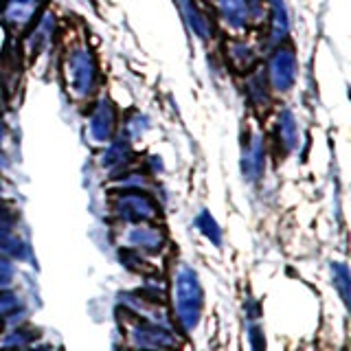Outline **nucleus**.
Returning a JSON list of instances; mask_svg holds the SVG:
<instances>
[{
	"label": "nucleus",
	"instance_id": "f257e3e1",
	"mask_svg": "<svg viewBox=\"0 0 351 351\" xmlns=\"http://www.w3.org/2000/svg\"><path fill=\"white\" fill-rule=\"evenodd\" d=\"M62 80L75 99H95L101 84L99 62L86 42H73L62 55Z\"/></svg>",
	"mask_w": 351,
	"mask_h": 351
},
{
	"label": "nucleus",
	"instance_id": "f03ea898",
	"mask_svg": "<svg viewBox=\"0 0 351 351\" xmlns=\"http://www.w3.org/2000/svg\"><path fill=\"white\" fill-rule=\"evenodd\" d=\"M176 321L184 332H193L202 318L204 290L197 279V272L191 266H182L176 274Z\"/></svg>",
	"mask_w": 351,
	"mask_h": 351
},
{
	"label": "nucleus",
	"instance_id": "7ed1b4c3",
	"mask_svg": "<svg viewBox=\"0 0 351 351\" xmlns=\"http://www.w3.org/2000/svg\"><path fill=\"white\" fill-rule=\"evenodd\" d=\"M261 71L272 95L290 93L296 80H299V60H296L292 44L283 42L279 47H274L266 62V69H261Z\"/></svg>",
	"mask_w": 351,
	"mask_h": 351
},
{
	"label": "nucleus",
	"instance_id": "20e7f679",
	"mask_svg": "<svg viewBox=\"0 0 351 351\" xmlns=\"http://www.w3.org/2000/svg\"><path fill=\"white\" fill-rule=\"evenodd\" d=\"M114 215L125 224H149L158 217V204L141 189H125L114 197Z\"/></svg>",
	"mask_w": 351,
	"mask_h": 351
},
{
	"label": "nucleus",
	"instance_id": "39448f33",
	"mask_svg": "<svg viewBox=\"0 0 351 351\" xmlns=\"http://www.w3.org/2000/svg\"><path fill=\"white\" fill-rule=\"evenodd\" d=\"M119 128V112L117 106L110 99H97L90 108V119H88V136L93 143L108 145L114 138Z\"/></svg>",
	"mask_w": 351,
	"mask_h": 351
},
{
	"label": "nucleus",
	"instance_id": "423d86ee",
	"mask_svg": "<svg viewBox=\"0 0 351 351\" xmlns=\"http://www.w3.org/2000/svg\"><path fill=\"white\" fill-rule=\"evenodd\" d=\"M132 345L145 351H167L178 345V338L167 325H158L154 321H141L130 329Z\"/></svg>",
	"mask_w": 351,
	"mask_h": 351
},
{
	"label": "nucleus",
	"instance_id": "0eeeda50",
	"mask_svg": "<svg viewBox=\"0 0 351 351\" xmlns=\"http://www.w3.org/2000/svg\"><path fill=\"white\" fill-rule=\"evenodd\" d=\"M40 0H3L0 5V25L14 31H27L40 16Z\"/></svg>",
	"mask_w": 351,
	"mask_h": 351
},
{
	"label": "nucleus",
	"instance_id": "6e6552de",
	"mask_svg": "<svg viewBox=\"0 0 351 351\" xmlns=\"http://www.w3.org/2000/svg\"><path fill=\"white\" fill-rule=\"evenodd\" d=\"M266 171V141L259 132H248L241 147V173L248 182H257Z\"/></svg>",
	"mask_w": 351,
	"mask_h": 351
},
{
	"label": "nucleus",
	"instance_id": "1a4fd4ad",
	"mask_svg": "<svg viewBox=\"0 0 351 351\" xmlns=\"http://www.w3.org/2000/svg\"><path fill=\"white\" fill-rule=\"evenodd\" d=\"M224 53H226L228 66L235 73L248 75V73L255 71L259 53H257V49L252 47V44L246 38H230L226 42V47H224Z\"/></svg>",
	"mask_w": 351,
	"mask_h": 351
},
{
	"label": "nucleus",
	"instance_id": "9d476101",
	"mask_svg": "<svg viewBox=\"0 0 351 351\" xmlns=\"http://www.w3.org/2000/svg\"><path fill=\"white\" fill-rule=\"evenodd\" d=\"M180 9H182V16L186 20V25L191 27V31L195 33L197 38L208 42L213 40L215 36V18L211 16V11L204 9V5H197L195 0H178Z\"/></svg>",
	"mask_w": 351,
	"mask_h": 351
},
{
	"label": "nucleus",
	"instance_id": "9b49d317",
	"mask_svg": "<svg viewBox=\"0 0 351 351\" xmlns=\"http://www.w3.org/2000/svg\"><path fill=\"white\" fill-rule=\"evenodd\" d=\"M128 239L138 252H147V255H158V252L165 248L162 230L158 226H152V224H136L130 230Z\"/></svg>",
	"mask_w": 351,
	"mask_h": 351
},
{
	"label": "nucleus",
	"instance_id": "f8f14e48",
	"mask_svg": "<svg viewBox=\"0 0 351 351\" xmlns=\"http://www.w3.org/2000/svg\"><path fill=\"white\" fill-rule=\"evenodd\" d=\"M274 141L283 154H292L299 145V123L290 110H281L274 123Z\"/></svg>",
	"mask_w": 351,
	"mask_h": 351
},
{
	"label": "nucleus",
	"instance_id": "ddd939ff",
	"mask_svg": "<svg viewBox=\"0 0 351 351\" xmlns=\"http://www.w3.org/2000/svg\"><path fill=\"white\" fill-rule=\"evenodd\" d=\"M244 93H246V99H248V104L252 108H268L270 104V99H272V93H270V88H268V82H266V77H263V71L255 69L252 73L246 75V84H244Z\"/></svg>",
	"mask_w": 351,
	"mask_h": 351
},
{
	"label": "nucleus",
	"instance_id": "4468645a",
	"mask_svg": "<svg viewBox=\"0 0 351 351\" xmlns=\"http://www.w3.org/2000/svg\"><path fill=\"white\" fill-rule=\"evenodd\" d=\"M0 255L18 261H29L31 248L27 239H22L16 233V228H0Z\"/></svg>",
	"mask_w": 351,
	"mask_h": 351
},
{
	"label": "nucleus",
	"instance_id": "2eb2a0df",
	"mask_svg": "<svg viewBox=\"0 0 351 351\" xmlns=\"http://www.w3.org/2000/svg\"><path fill=\"white\" fill-rule=\"evenodd\" d=\"M130 160H132V145L125 138L110 141L101 154V167L106 169H121V167H125Z\"/></svg>",
	"mask_w": 351,
	"mask_h": 351
},
{
	"label": "nucleus",
	"instance_id": "dca6fc26",
	"mask_svg": "<svg viewBox=\"0 0 351 351\" xmlns=\"http://www.w3.org/2000/svg\"><path fill=\"white\" fill-rule=\"evenodd\" d=\"M20 314H25L20 294L11 290H0V321H20Z\"/></svg>",
	"mask_w": 351,
	"mask_h": 351
},
{
	"label": "nucleus",
	"instance_id": "f3484780",
	"mask_svg": "<svg viewBox=\"0 0 351 351\" xmlns=\"http://www.w3.org/2000/svg\"><path fill=\"white\" fill-rule=\"evenodd\" d=\"M332 283L338 292V296L343 299L345 307H349V296H351V277H349V268L347 263L336 261L332 263Z\"/></svg>",
	"mask_w": 351,
	"mask_h": 351
},
{
	"label": "nucleus",
	"instance_id": "a211bd4d",
	"mask_svg": "<svg viewBox=\"0 0 351 351\" xmlns=\"http://www.w3.org/2000/svg\"><path fill=\"white\" fill-rule=\"evenodd\" d=\"M195 228L215 246H222V228L215 222V217L208 211H200L195 215Z\"/></svg>",
	"mask_w": 351,
	"mask_h": 351
},
{
	"label": "nucleus",
	"instance_id": "6ab92c4d",
	"mask_svg": "<svg viewBox=\"0 0 351 351\" xmlns=\"http://www.w3.org/2000/svg\"><path fill=\"white\" fill-rule=\"evenodd\" d=\"M36 336H38V332H33V329H29L27 325H16L11 332L5 336V340H3V345H5V349H14V351H18V349H25L27 345H31L33 340H36Z\"/></svg>",
	"mask_w": 351,
	"mask_h": 351
},
{
	"label": "nucleus",
	"instance_id": "aec40b11",
	"mask_svg": "<svg viewBox=\"0 0 351 351\" xmlns=\"http://www.w3.org/2000/svg\"><path fill=\"white\" fill-rule=\"evenodd\" d=\"M147 117L145 114H141V112H134V114H130L123 123H121V128H123V134H125V141H134L138 138L143 132L147 130Z\"/></svg>",
	"mask_w": 351,
	"mask_h": 351
},
{
	"label": "nucleus",
	"instance_id": "412c9836",
	"mask_svg": "<svg viewBox=\"0 0 351 351\" xmlns=\"http://www.w3.org/2000/svg\"><path fill=\"white\" fill-rule=\"evenodd\" d=\"M16 279V266L14 259L0 255V290H7Z\"/></svg>",
	"mask_w": 351,
	"mask_h": 351
},
{
	"label": "nucleus",
	"instance_id": "4be33fe9",
	"mask_svg": "<svg viewBox=\"0 0 351 351\" xmlns=\"http://www.w3.org/2000/svg\"><path fill=\"white\" fill-rule=\"evenodd\" d=\"M248 343L250 351H266V336H263V329L255 323L248 327Z\"/></svg>",
	"mask_w": 351,
	"mask_h": 351
},
{
	"label": "nucleus",
	"instance_id": "5701e85b",
	"mask_svg": "<svg viewBox=\"0 0 351 351\" xmlns=\"http://www.w3.org/2000/svg\"><path fill=\"white\" fill-rule=\"evenodd\" d=\"M16 211L9 202H0V228H16Z\"/></svg>",
	"mask_w": 351,
	"mask_h": 351
},
{
	"label": "nucleus",
	"instance_id": "b1692460",
	"mask_svg": "<svg viewBox=\"0 0 351 351\" xmlns=\"http://www.w3.org/2000/svg\"><path fill=\"white\" fill-rule=\"evenodd\" d=\"M7 134H9V128H7V123H5L3 114H0V147H3V143L7 141Z\"/></svg>",
	"mask_w": 351,
	"mask_h": 351
},
{
	"label": "nucleus",
	"instance_id": "393cba45",
	"mask_svg": "<svg viewBox=\"0 0 351 351\" xmlns=\"http://www.w3.org/2000/svg\"><path fill=\"white\" fill-rule=\"evenodd\" d=\"M5 38H7V29L0 25V55H3V49H5Z\"/></svg>",
	"mask_w": 351,
	"mask_h": 351
},
{
	"label": "nucleus",
	"instance_id": "a878e982",
	"mask_svg": "<svg viewBox=\"0 0 351 351\" xmlns=\"http://www.w3.org/2000/svg\"><path fill=\"white\" fill-rule=\"evenodd\" d=\"M33 351H53V347H47V345H40V347H36Z\"/></svg>",
	"mask_w": 351,
	"mask_h": 351
},
{
	"label": "nucleus",
	"instance_id": "bb28decb",
	"mask_svg": "<svg viewBox=\"0 0 351 351\" xmlns=\"http://www.w3.org/2000/svg\"><path fill=\"white\" fill-rule=\"evenodd\" d=\"M0 193H3V182H0Z\"/></svg>",
	"mask_w": 351,
	"mask_h": 351
},
{
	"label": "nucleus",
	"instance_id": "cd10ccee",
	"mask_svg": "<svg viewBox=\"0 0 351 351\" xmlns=\"http://www.w3.org/2000/svg\"><path fill=\"white\" fill-rule=\"evenodd\" d=\"M0 332H3V321H0Z\"/></svg>",
	"mask_w": 351,
	"mask_h": 351
}]
</instances>
